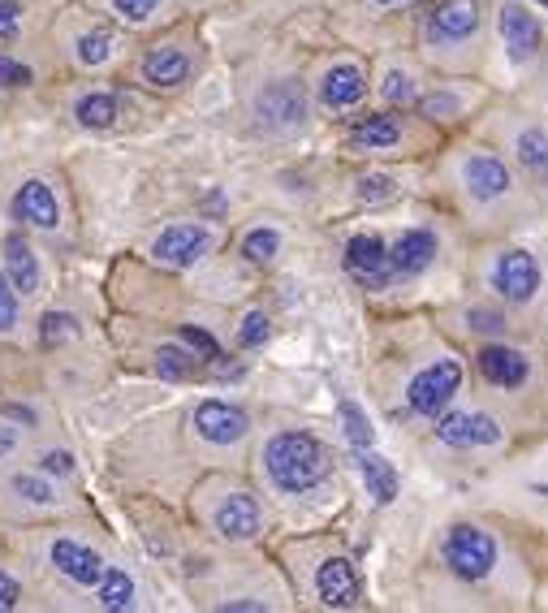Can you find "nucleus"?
I'll return each instance as SVG.
<instances>
[{
    "mask_svg": "<svg viewBox=\"0 0 548 613\" xmlns=\"http://www.w3.org/2000/svg\"><path fill=\"white\" fill-rule=\"evenodd\" d=\"M52 566H56L65 579L83 583V588H92V583H100L104 579V558L96 549L78 545V540H56V545H52Z\"/></svg>",
    "mask_w": 548,
    "mask_h": 613,
    "instance_id": "2eb2a0df",
    "label": "nucleus"
},
{
    "mask_svg": "<svg viewBox=\"0 0 548 613\" xmlns=\"http://www.w3.org/2000/svg\"><path fill=\"white\" fill-rule=\"evenodd\" d=\"M437 437L453 450H475V445H501L505 428L484 410H445L437 419Z\"/></svg>",
    "mask_w": 548,
    "mask_h": 613,
    "instance_id": "20e7f679",
    "label": "nucleus"
},
{
    "mask_svg": "<svg viewBox=\"0 0 548 613\" xmlns=\"http://www.w3.org/2000/svg\"><path fill=\"white\" fill-rule=\"evenodd\" d=\"M13 493L26 497V502H35V506H52V502H56V488L44 484L40 475H18V480H13Z\"/></svg>",
    "mask_w": 548,
    "mask_h": 613,
    "instance_id": "2f4dec72",
    "label": "nucleus"
},
{
    "mask_svg": "<svg viewBox=\"0 0 548 613\" xmlns=\"http://www.w3.org/2000/svg\"><path fill=\"white\" fill-rule=\"evenodd\" d=\"M518 160L527 164V173L536 182H548V130H540V126L523 130L518 135Z\"/></svg>",
    "mask_w": 548,
    "mask_h": 613,
    "instance_id": "b1692460",
    "label": "nucleus"
},
{
    "mask_svg": "<svg viewBox=\"0 0 548 613\" xmlns=\"http://www.w3.org/2000/svg\"><path fill=\"white\" fill-rule=\"evenodd\" d=\"M540 286V264L527 256V251H505L493 264V290H497L505 303H527Z\"/></svg>",
    "mask_w": 548,
    "mask_h": 613,
    "instance_id": "6e6552de",
    "label": "nucleus"
},
{
    "mask_svg": "<svg viewBox=\"0 0 548 613\" xmlns=\"http://www.w3.org/2000/svg\"><path fill=\"white\" fill-rule=\"evenodd\" d=\"M394 178L389 173H367V178H358V200L363 204H380V200H394Z\"/></svg>",
    "mask_w": 548,
    "mask_h": 613,
    "instance_id": "7c9ffc66",
    "label": "nucleus"
},
{
    "mask_svg": "<svg viewBox=\"0 0 548 613\" xmlns=\"http://www.w3.org/2000/svg\"><path fill=\"white\" fill-rule=\"evenodd\" d=\"M207 247H212V234L203 225H169L151 243V256L160 264H169V268H191V264H200L207 256Z\"/></svg>",
    "mask_w": 548,
    "mask_h": 613,
    "instance_id": "9d476101",
    "label": "nucleus"
},
{
    "mask_svg": "<svg viewBox=\"0 0 548 613\" xmlns=\"http://www.w3.org/2000/svg\"><path fill=\"white\" fill-rule=\"evenodd\" d=\"M155 4H160V0H112V9H117L121 18H130V22H148L151 13H155Z\"/></svg>",
    "mask_w": 548,
    "mask_h": 613,
    "instance_id": "4c0bfd02",
    "label": "nucleus"
},
{
    "mask_svg": "<svg viewBox=\"0 0 548 613\" xmlns=\"http://www.w3.org/2000/svg\"><path fill=\"white\" fill-rule=\"evenodd\" d=\"M358 475L367 484V497H376L380 506H389L398 497V471H394V462L380 459L376 450H358Z\"/></svg>",
    "mask_w": 548,
    "mask_h": 613,
    "instance_id": "412c9836",
    "label": "nucleus"
},
{
    "mask_svg": "<svg viewBox=\"0 0 548 613\" xmlns=\"http://www.w3.org/2000/svg\"><path fill=\"white\" fill-rule=\"evenodd\" d=\"M18 324V290L9 286V277L0 272V333H9Z\"/></svg>",
    "mask_w": 548,
    "mask_h": 613,
    "instance_id": "c9c22d12",
    "label": "nucleus"
},
{
    "mask_svg": "<svg viewBox=\"0 0 548 613\" xmlns=\"http://www.w3.org/2000/svg\"><path fill=\"white\" fill-rule=\"evenodd\" d=\"M277 251H281V234L277 229H250L247 238H243V256L250 264H268Z\"/></svg>",
    "mask_w": 548,
    "mask_h": 613,
    "instance_id": "cd10ccee",
    "label": "nucleus"
},
{
    "mask_svg": "<svg viewBox=\"0 0 548 613\" xmlns=\"http://www.w3.org/2000/svg\"><path fill=\"white\" fill-rule=\"evenodd\" d=\"M453 108V100H428L423 104V112H449Z\"/></svg>",
    "mask_w": 548,
    "mask_h": 613,
    "instance_id": "a18cd8bd",
    "label": "nucleus"
},
{
    "mask_svg": "<svg viewBox=\"0 0 548 613\" xmlns=\"http://www.w3.org/2000/svg\"><path fill=\"white\" fill-rule=\"evenodd\" d=\"M445 566L458 579H484L497 566V540L475 523H458L445 536Z\"/></svg>",
    "mask_w": 548,
    "mask_h": 613,
    "instance_id": "f03ea898",
    "label": "nucleus"
},
{
    "mask_svg": "<svg viewBox=\"0 0 548 613\" xmlns=\"http://www.w3.org/2000/svg\"><path fill=\"white\" fill-rule=\"evenodd\" d=\"M350 143L354 148H367V152L394 148V143H401V126L394 117H358L354 130H350Z\"/></svg>",
    "mask_w": 548,
    "mask_h": 613,
    "instance_id": "5701e85b",
    "label": "nucleus"
},
{
    "mask_svg": "<svg viewBox=\"0 0 548 613\" xmlns=\"http://www.w3.org/2000/svg\"><path fill=\"white\" fill-rule=\"evenodd\" d=\"M238 342H243L247 351H255V346H264V342H268V315H264V311H250L247 320H243Z\"/></svg>",
    "mask_w": 548,
    "mask_h": 613,
    "instance_id": "f704fd0d",
    "label": "nucleus"
},
{
    "mask_svg": "<svg viewBox=\"0 0 548 613\" xmlns=\"http://www.w3.org/2000/svg\"><path fill=\"white\" fill-rule=\"evenodd\" d=\"M376 4H401V0H376Z\"/></svg>",
    "mask_w": 548,
    "mask_h": 613,
    "instance_id": "49530a36",
    "label": "nucleus"
},
{
    "mask_svg": "<svg viewBox=\"0 0 548 613\" xmlns=\"http://www.w3.org/2000/svg\"><path fill=\"white\" fill-rule=\"evenodd\" d=\"M462 186L471 191V200H480V204H493L501 195H509V186H514V178H509V169H505V160L493 152H475L462 160Z\"/></svg>",
    "mask_w": 548,
    "mask_h": 613,
    "instance_id": "1a4fd4ad",
    "label": "nucleus"
},
{
    "mask_svg": "<svg viewBox=\"0 0 548 613\" xmlns=\"http://www.w3.org/2000/svg\"><path fill=\"white\" fill-rule=\"evenodd\" d=\"M480 372L501 385V389H518V385H527V372H531V363L523 351H514V346H484L480 351Z\"/></svg>",
    "mask_w": 548,
    "mask_h": 613,
    "instance_id": "f3484780",
    "label": "nucleus"
},
{
    "mask_svg": "<svg viewBox=\"0 0 548 613\" xmlns=\"http://www.w3.org/2000/svg\"><path fill=\"white\" fill-rule=\"evenodd\" d=\"M346 268L350 277L367 290H385L394 281V259H389V247L376 238V234H358L350 238L346 247Z\"/></svg>",
    "mask_w": 548,
    "mask_h": 613,
    "instance_id": "39448f33",
    "label": "nucleus"
},
{
    "mask_svg": "<svg viewBox=\"0 0 548 613\" xmlns=\"http://www.w3.org/2000/svg\"><path fill=\"white\" fill-rule=\"evenodd\" d=\"M212 523H216V531H221L225 540H250V536L259 531V506H255L250 493H229V497L216 506Z\"/></svg>",
    "mask_w": 548,
    "mask_h": 613,
    "instance_id": "dca6fc26",
    "label": "nucleus"
},
{
    "mask_svg": "<svg viewBox=\"0 0 548 613\" xmlns=\"http://www.w3.org/2000/svg\"><path fill=\"white\" fill-rule=\"evenodd\" d=\"M18 18H22V9L9 4V0H0V40H13L18 35Z\"/></svg>",
    "mask_w": 548,
    "mask_h": 613,
    "instance_id": "a19ab883",
    "label": "nucleus"
},
{
    "mask_svg": "<svg viewBox=\"0 0 548 613\" xmlns=\"http://www.w3.org/2000/svg\"><path fill=\"white\" fill-rule=\"evenodd\" d=\"M40 471H49V475H74V459H69L65 450H49V454L40 459Z\"/></svg>",
    "mask_w": 548,
    "mask_h": 613,
    "instance_id": "ea45409f",
    "label": "nucleus"
},
{
    "mask_svg": "<svg viewBox=\"0 0 548 613\" xmlns=\"http://www.w3.org/2000/svg\"><path fill=\"white\" fill-rule=\"evenodd\" d=\"M501 40H505V52H509V61H531L536 52H540V40H545V31H540V22L523 9V4H505L501 9Z\"/></svg>",
    "mask_w": 548,
    "mask_h": 613,
    "instance_id": "f8f14e48",
    "label": "nucleus"
},
{
    "mask_svg": "<svg viewBox=\"0 0 548 613\" xmlns=\"http://www.w3.org/2000/svg\"><path fill=\"white\" fill-rule=\"evenodd\" d=\"M100 605L104 610H130V605H135V579H130L126 570H104Z\"/></svg>",
    "mask_w": 548,
    "mask_h": 613,
    "instance_id": "a878e982",
    "label": "nucleus"
},
{
    "mask_svg": "<svg viewBox=\"0 0 548 613\" xmlns=\"http://www.w3.org/2000/svg\"><path fill=\"white\" fill-rule=\"evenodd\" d=\"M458 385H462V363L458 358H437V363H428L410 380L406 402H410L415 415H437V410L449 407V398L458 394Z\"/></svg>",
    "mask_w": 548,
    "mask_h": 613,
    "instance_id": "7ed1b4c3",
    "label": "nucleus"
},
{
    "mask_svg": "<svg viewBox=\"0 0 548 613\" xmlns=\"http://www.w3.org/2000/svg\"><path fill=\"white\" fill-rule=\"evenodd\" d=\"M475 31H480V0H445L428 13V40L441 49L466 44Z\"/></svg>",
    "mask_w": 548,
    "mask_h": 613,
    "instance_id": "0eeeda50",
    "label": "nucleus"
},
{
    "mask_svg": "<svg viewBox=\"0 0 548 613\" xmlns=\"http://www.w3.org/2000/svg\"><path fill=\"white\" fill-rule=\"evenodd\" d=\"M380 92H385V100H389V104L415 100V78H410L406 69H389V74H385V87H380Z\"/></svg>",
    "mask_w": 548,
    "mask_h": 613,
    "instance_id": "72a5a7b5",
    "label": "nucleus"
},
{
    "mask_svg": "<svg viewBox=\"0 0 548 613\" xmlns=\"http://www.w3.org/2000/svg\"><path fill=\"white\" fill-rule=\"evenodd\" d=\"M540 4H548V0H540Z\"/></svg>",
    "mask_w": 548,
    "mask_h": 613,
    "instance_id": "de8ad7c7",
    "label": "nucleus"
},
{
    "mask_svg": "<svg viewBox=\"0 0 548 613\" xmlns=\"http://www.w3.org/2000/svg\"><path fill=\"white\" fill-rule=\"evenodd\" d=\"M363 96H367V74L358 65H333L324 74V83H320V100L329 104V108H350Z\"/></svg>",
    "mask_w": 548,
    "mask_h": 613,
    "instance_id": "aec40b11",
    "label": "nucleus"
},
{
    "mask_svg": "<svg viewBox=\"0 0 548 613\" xmlns=\"http://www.w3.org/2000/svg\"><path fill=\"white\" fill-rule=\"evenodd\" d=\"M18 450V432L13 428H0V459H9Z\"/></svg>",
    "mask_w": 548,
    "mask_h": 613,
    "instance_id": "37998d69",
    "label": "nucleus"
},
{
    "mask_svg": "<svg viewBox=\"0 0 548 613\" xmlns=\"http://www.w3.org/2000/svg\"><path fill=\"white\" fill-rule=\"evenodd\" d=\"M40 333H44V342H49V346H56V342H65V337H74V333H78V320H74V315H65V311H49Z\"/></svg>",
    "mask_w": 548,
    "mask_h": 613,
    "instance_id": "473e14b6",
    "label": "nucleus"
},
{
    "mask_svg": "<svg viewBox=\"0 0 548 613\" xmlns=\"http://www.w3.org/2000/svg\"><path fill=\"white\" fill-rule=\"evenodd\" d=\"M26 83H31V69L9 61V56H0V87H26Z\"/></svg>",
    "mask_w": 548,
    "mask_h": 613,
    "instance_id": "58836bf2",
    "label": "nucleus"
},
{
    "mask_svg": "<svg viewBox=\"0 0 548 613\" xmlns=\"http://www.w3.org/2000/svg\"><path fill=\"white\" fill-rule=\"evenodd\" d=\"M389 259H394V272H401V277L423 272L437 259V234L432 229H406L398 243H394Z\"/></svg>",
    "mask_w": 548,
    "mask_h": 613,
    "instance_id": "6ab92c4d",
    "label": "nucleus"
},
{
    "mask_svg": "<svg viewBox=\"0 0 548 613\" xmlns=\"http://www.w3.org/2000/svg\"><path fill=\"white\" fill-rule=\"evenodd\" d=\"M342 423H346V441L354 445V450H372V441H376V432H372V419L354 407L350 398L342 402Z\"/></svg>",
    "mask_w": 548,
    "mask_h": 613,
    "instance_id": "bb28decb",
    "label": "nucleus"
},
{
    "mask_svg": "<svg viewBox=\"0 0 548 613\" xmlns=\"http://www.w3.org/2000/svg\"><path fill=\"white\" fill-rule=\"evenodd\" d=\"M4 277L18 294H35L40 290V259L31 251V243L22 234H9L4 238Z\"/></svg>",
    "mask_w": 548,
    "mask_h": 613,
    "instance_id": "a211bd4d",
    "label": "nucleus"
},
{
    "mask_svg": "<svg viewBox=\"0 0 548 613\" xmlns=\"http://www.w3.org/2000/svg\"><path fill=\"white\" fill-rule=\"evenodd\" d=\"M18 596H22L18 579H9V574L0 570V610H13V605H18Z\"/></svg>",
    "mask_w": 548,
    "mask_h": 613,
    "instance_id": "79ce46f5",
    "label": "nucleus"
},
{
    "mask_svg": "<svg viewBox=\"0 0 548 613\" xmlns=\"http://www.w3.org/2000/svg\"><path fill=\"white\" fill-rule=\"evenodd\" d=\"M320 601L324 605H333V610H350V605H358V596H363V583H358V570L346 562V558H329V562L320 566Z\"/></svg>",
    "mask_w": 548,
    "mask_h": 613,
    "instance_id": "4468645a",
    "label": "nucleus"
},
{
    "mask_svg": "<svg viewBox=\"0 0 548 613\" xmlns=\"http://www.w3.org/2000/svg\"><path fill=\"white\" fill-rule=\"evenodd\" d=\"M255 117H259V126H268V130H290V126H299L302 117H307L302 87L299 83H290V78L268 83V87L255 96Z\"/></svg>",
    "mask_w": 548,
    "mask_h": 613,
    "instance_id": "423d86ee",
    "label": "nucleus"
},
{
    "mask_svg": "<svg viewBox=\"0 0 548 613\" xmlns=\"http://www.w3.org/2000/svg\"><path fill=\"white\" fill-rule=\"evenodd\" d=\"M13 216L35 225V229H56L61 225V207H56V195H52L49 182H40V178L22 182L18 195H13Z\"/></svg>",
    "mask_w": 548,
    "mask_h": 613,
    "instance_id": "ddd939ff",
    "label": "nucleus"
},
{
    "mask_svg": "<svg viewBox=\"0 0 548 613\" xmlns=\"http://www.w3.org/2000/svg\"><path fill=\"white\" fill-rule=\"evenodd\" d=\"M264 471L281 493H307L315 484L329 480L333 471V454L324 441H315L311 432H277L264 445Z\"/></svg>",
    "mask_w": 548,
    "mask_h": 613,
    "instance_id": "f257e3e1",
    "label": "nucleus"
},
{
    "mask_svg": "<svg viewBox=\"0 0 548 613\" xmlns=\"http://www.w3.org/2000/svg\"><path fill=\"white\" fill-rule=\"evenodd\" d=\"M108 56H112V35L108 31H92V35L78 40V61L83 65H104Z\"/></svg>",
    "mask_w": 548,
    "mask_h": 613,
    "instance_id": "c756f323",
    "label": "nucleus"
},
{
    "mask_svg": "<svg viewBox=\"0 0 548 613\" xmlns=\"http://www.w3.org/2000/svg\"><path fill=\"white\" fill-rule=\"evenodd\" d=\"M471 320H475V329H501L497 315H488V311H471Z\"/></svg>",
    "mask_w": 548,
    "mask_h": 613,
    "instance_id": "c03bdc74",
    "label": "nucleus"
},
{
    "mask_svg": "<svg viewBox=\"0 0 548 613\" xmlns=\"http://www.w3.org/2000/svg\"><path fill=\"white\" fill-rule=\"evenodd\" d=\"M143 74H148V83H155V87H178L191 74V56L178 49H155L143 61Z\"/></svg>",
    "mask_w": 548,
    "mask_h": 613,
    "instance_id": "4be33fe9",
    "label": "nucleus"
},
{
    "mask_svg": "<svg viewBox=\"0 0 548 613\" xmlns=\"http://www.w3.org/2000/svg\"><path fill=\"white\" fill-rule=\"evenodd\" d=\"M78 121H83L87 130H108V126L117 121V100H112L108 92L83 96V100H78Z\"/></svg>",
    "mask_w": 548,
    "mask_h": 613,
    "instance_id": "393cba45",
    "label": "nucleus"
},
{
    "mask_svg": "<svg viewBox=\"0 0 548 613\" xmlns=\"http://www.w3.org/2000/svg\"><path fill=\"white\" fill-rule=\"evenodd\" d=\"M182 337H186V346H195L203 358H221V346H216V337H212V333H203V329H195V324H186V329H182Z\"/></svg>",
    "mask_w": 548,
    "mask_h": 613,
    "instance_id": "e433bc0d",
    "label": "nucleus"
},
{
    "mask_svg": "<svg viewBox=\"0 0 548 613\" xmlns=\"http://www.w3.org/2000/svg\"><path fill=\"white\" fill-rule=\"evenodd\" d=\"M250 428L247 410L229 407V402H200L195 407V432H200L203 441H212V445H234V441H243Z\"/></svg>",
    "mask_w": 548,
    "mask_h": 613,
    "instance_id": "9b49d317",
    "label": "nucleus"
},
{
    "mask_svg": "<svg viewBox=\"0 0 548 613\" xmlns=\"http://www.w3.org/2000/svg\"><path fill=\"white\" fill-rule=\"evenodd\" d=\"M155 367H160L164 380H186L195 372V358L186 355V351H178V346H160L155 351Z\"/></svg>",
    "mask_w": 548,
    "mask_h": 613,
    "instance_id": "c85d7f7f",
    "label": "nucleus"
}]
</instances>
